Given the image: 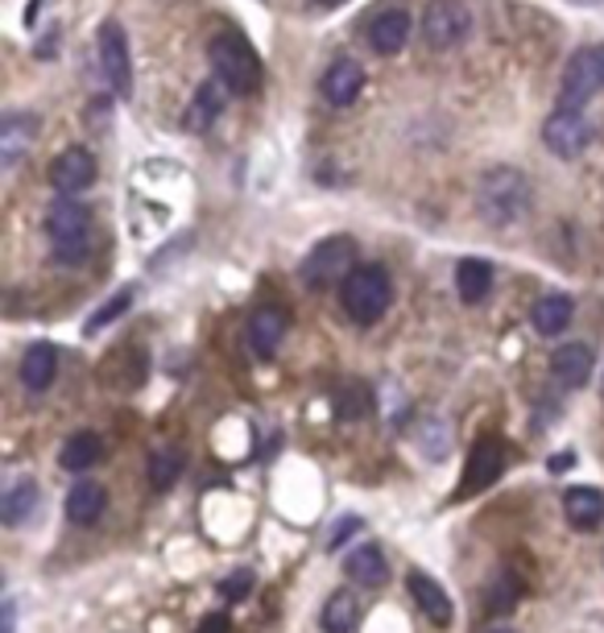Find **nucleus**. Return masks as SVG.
Masks as SVG:
<instances>
[{
    "label": "nucleus",
    "mask_w": 604,
    "mask_h": 633,
    "mask_svg": "<svg viewBox=\"0 0 604 633\" xmlns=\"http://www.w3.org/2000/svg\"><path fill=\"white\" fill-rule=\"evenodd\" d=\"M531 204H534V187L517 166H493L476 182V211H481V220L488 228H514V224H522Z\"/></svg>",
    "instance_id": "f257e3e1"
},
{
    "label": "nucleus",
    "mask_w": 604,
    "mask_h": 633,
    "mask_svg": "<svg viewBox=\"0 0 604 633\" xmlns=\"http://www.w3.org/2000/svg\"><path fill=\"white\" fill-rule=\"evenodd\" d=\"M46 240L50 253L62 266H79L91 249V211L83 204H75L71 195H62L46 211Z\"/></svg>",
    "instance_id": "f03ea898"
},
{
    "label": "nucleus",
    "mask_w": 604,
    "mask_h": 633,
    "mask_svg": "<svg viewBox=\"0 0 604 633\" xmlns=\"http://www.w3.org/2000/svg\"><path fill=\"white\" fill-rule=\"evenodd\" d=\"M207 59H211L216 79H220L232 96H253V91L261 88V59H257V50H253L240 33H220V38H211Z\"/></svg>",
    "instance_id": "7ed1b4c3"
},
{
    "label": "nucleus",
    "mask_w": 604,
    "mask_h": 633,
    "mask_svg": "<svg viewBox=\"0 0 604 633\" xmlns=\"http://www.w3.org/2000/svg\"><path fill=\"white\" fill-rule=\"evenodd\" d=\"M389 298H394V286H389V274L382 266H356L353 278L339 286L344 315L365 327L377 324L385 310H389Z\"/></svg>",
    "instance_id": "20e7f679"
},
{
    "label": "nucleus",
    "mask_w": 604,
    "mask_h": 633,
    "mask_svg": "<svg viewBox=\"0 0 604 633\" xmlns=\"http://www.w3.org/2000/svg\"><path fill=\"white\" fill-rule=\"evenodd\" d=\"M356 269V240L353 236H327L303 257L298 278L310 290H327V286H344Z\"/></svg>",
    "instance_id": "39448f33"
},
{
    "label": "nucleus",
    "mask_w": 604,
    "mask_h": 633,
    "mask_svg": "<svg viewBox=\"0 0 604 633\" xmlns=\"http://www.w3.org/2000/svg\"><path fill=\"white\" fill-rule=\"evenodd\" d=\"M604 88V46L575 50L560 79V108L563 112H584L588 100Z\"/></svg>",
    "instance_id": "423d86ee"
},
{
    "label": "nucleus",
    "mask_w": 604,
    "mask_h": 633,
    "mask_svg": "<svg viewBox=\"0 0 604 633\" xmlns=\"http://www.w3.org/2000/svg\"><path fill=\"white\" fill-rule=\"evenodd\" d=\"M472 33V9L464 0H430L423 13V42L427 50H456Z\"/></svg>",
    "instance_id": "0eeeda50"
},
{
    "label": "nucleus",
    "mask_w": 604,
    "mask_h": 633,
    "mask_svg": "<svg viewBox=\"0 0 604 633\" xmlns=\"http://www.w3.org/2000/svg\"><path fill=\"white\" fill-rule=\"evenodd\" d=\"M96 55H100V71L108 79V88L117 91L120 100H129L133 96V59H129V38L120 30V21H103L100 26Z\"/></svg>",
    "instance_id": "6e6552de"
},
{
    "label": "nucleus",
    "mask_w": 604,
    "mask_h": 633,
    "mask_svg": "<svg viewBox=\"0 0 604 633\" xmlns=\"http://www.w3.org/2000/svg\"><path fill=\"white\" fill-rule=\"evenodd\" d=\"M502 472H505V443L493 439V435L476 439V447L468 452V464H464V476H459V497L485 493L488 485H497Z\"/></svg>",
    "instance_id": "1a4fd4ad"
},
{
    "label": "nucleus",
    "mask_w": 604,
    "mask_h": 633,
    "mask_svg": "<svg viewBox=\"0 0 604 633\" xmlns=\"http://www.w3.org/2000/svg\"><path fill=\"white\" fill-rule=\"evenodd\" d=\"M543 141L551 154H560V158H580L584 149L592 146V120L584 112H563L555 108L543 125Z\"/></svg>",
    "instance_id": "9d476101"
},
{
    "label": "nucleus",
    "mask_w": 604,
    "mask_h": 633,
    "mask_svg": "<svg viewBox=\"0 0 604 633\" xmlns=\"http://www.w3.org/2000/svg\"><path fill=\"white\" fill-rule=\"evenodd\" d=\"M38 133H42L38 112H9V117L0 120V166H4V170L21 166V158L33 149Z\"/></svg>",
    "instance_id": "9b49d317"
},
{
    "label": "nucleus",
    "mask_w": 604,
    "mask_h": 633,
    "mask_svg": "<svg viewBox=\"0 0 604 633\" xmlns=\"http://www.w3.org/2000/svg\"><path fill=\"white\" fill-rule=\"evenodd\" d=\"M91 182H96V158H91V149L71 146V149H62L59 158L50 162V187H55L59 195L88 191Z\"/></svg>",
    "instance_id": "f8f14e48"
},
{
    "label": "nucleus",
    "mask_w": 604,
    "mask_h": 633,
    "mask_svg": "<svg viewBox=\"0 0 604 633\" xmlns=\"http://www.w3.org/2000/svg\"><path fill=\"white\" fill-rule=\"evenodd\" d=\"M319 91H324L327 103H336V108H348V103L365 91V67L356 59H336L331 67L324 71L319 79Z\"/></svg>",
    "instance_id": "ddd939ff"
},
{
    "label": "nucleus",
    "mask_w": 604,
    "mask_h": 633,
    "mask_svg": "<svg viewBox=\"0 0 604 633\" xmlns=\"http://www.w3.org/2000/svg\"><path fill=\"white\" fill-rule=\"evenodd\" d=\"M414 21L406 9H382V13L369 21V46L377 55H398L402 46L410 42Z\"/></svg>",
    "instance_id": "4468645a"
},
{
    "label": "nucleus",
    "mask_w": 604,
    "mask_h": 633,
    "mask_svg": "<svg viewBox=\"0 0 604 633\" xmlns=\"http://www.w3.org/2000/svg\"><path fill=\"white\" fill-rule=\"evenodd\" d=\"M290 332V319L281 307H261L249 319V348L253 356H274L281 348V339Z\"/></svg>",
    "instance_id": "2eb2a0df"
},
{
    "label": "nucleus",
    "mask_w": 604,
    "mask_h": 633,
    "mask_svg": "<svg viewBox=\"0 0 604 633\" xmlns=\"http://www.w3.org/2000/svg\"><path fill=\"white\" fill-rule=\"evenodd\" d=\"M228 96H232V91L224 88L220 79H207V83H199V91H195L191 103H187V117H182V125H187L191 133H204V129H211V120L224 112Z\"/></svg>",
    "instance_id": "dca6fc26"
},
{
    "label": "nucleus",
    "mask_w": 604,
    "mask_h": 633,
    "mask_svg": "<svg viewBox=\"0 0 604 633\" xmlns=\"http://www.w3.org/2000/svg\"><path fill=\"white\" fill-rule=\"evenodd\" d=\"M563 514L575 531H596L604 522V493L592 485H575L563 493Z\"/></svg>",
    "instance_id": "f3484780"
},
{
    "label": "nucleus",
    "mask_w": 604,
    "mask_h": 633,
    "mask_svg": "<svg viewBox=\"0 0 604 633\" xmlns=\"http://www.w3.org/2000/svg\"><path fill=\"white\" fill-rule=\"evenodd\" d=\"M38 501H42V493H38V481H30V476H21V481H13V485L4 488V497H0V517H4V526H26V522H33V514H38Z\"/></svg>",
    "instance_id": "a211bd4d"
},
{
    "label": "nucleus",
    "mask_w": 604,
    "mask_h": 633,
    "mask_svg": "<svg viewBox=\"0 0 604 633\" xmlns=\"http://www.w3.org/2000/svg\"><path fill=\"white\" fill-rule=\"evenodd\" d=\"M344 572H348V580L353 584H360V589H382L385 580H389V563H385L382 546H353V555L344 560Z\"/></svg>",
    "instance_id": "6ab92c4d"
},
{
    "label": "nucleus",
    "mask_w": 604,
    "mask_h": 633,
    "mask_svg": "<svg viewBox=\"0 0 604 633\" xmlns=\"http://www.w3.org/2000/svg\"><path fill=\"white\" fill-rule=\"evenodd\" d=\"M551 377L567 389L584 385L592 377V348L588 344H563L560 353L551 356Z\"/></svg>",
    "instance_id": "aec40b11"
},
{
    "label": "nucleus",
    "mask_w": 604,
    "mask_h": 633,
    "mask_svg": "<svg viewBox=\"0 0 604 633\" xmlns=\"http://www.w3.org/2000/svg\"><path fill=\"white\" fill-rule=\"evenodd\" d=\"M410 592L414 601H418V609L427 613L435 625H452V617H456V609H452V601H447V592L439 589V580H430L427 572H410Z\"/></svg>",
    "instance_id": "412c9836"
},
{
    "label": "nucleus",
    "mask_w": 604,
    "mask_h": 633,
    "mask_svg": "<svg viewBox=\"0 0 604 633\" xmlns=\"http://www.w3.org/2000/svg\"><path fill=\"white\" fill-rule=\"evenodd\" d=\"M103 510H108V493H103V485H96V481H79V485L67 493V517H71L75 526H96Z\"/></svg>",
    "instance_id": "4be33fe9"
},
{
    "label": "nucleus",
    "mask_w": 604,
    "mask_h": 633,
    "mask_svg": "<svg viewBox=\"0 0 604 633\" xmlns=\"http://www.w3.org/2000/svg\"><path fill=\"white\" fill-rule=\"evenodd\" d=\"M575 315V303L567 295H543L531 310V324L538 336H563Z\"/></svg>",
    "instance_id": "5701e85b"
},
{
    "label": "nucleus",
    "mask_w": 604,
    "mask_h": 633,
    "mask_svg": "<svg viewBox=\"0 0 604 633\" xmlns=\"http://www.w3.org/2000/svg\"><path fill=\"white\" fill-rule=\"evenodd\" d=\"M55 373H59V356H55V348H50V344H33L30 353L21 356V385H26L30 394H42V389H50Z\"/></svg>",
    "instance_id": "b1692460"
},
{
    "label": "nucleus",
    "mask_w": 604,
    "mask_h": 633,
    "mask_svg": "<svg viewBox=\"0 0 604 633\" xmlns=\"http://www.w3.org/2000/svg\"><path fill=\"white\" fill-rule=\"evenodd\" d=\"M456 290L464 303H481L493 290V266L485 257H464L456 266Z\"/></svg>",
    "instance_id": "393cba45"
},
{
    "label": "nucleus",
    "mask_w": 604,
    "mask_h": 633,
    "mask_svg": "<svg viewBox=\"0 0 604 633\" xmlns=\"http://www.w3.org/2000/svg\"><path fill=\"white\" fill-rule=\"evenodd\" d=\"M103 456V443L100 435H91V431H75L71 439L62 443V452H59V464L67 472H88L96 459Z\"/></svg>",
    "instance_id": "a878e982"
},
{
    "label": "nucleus",
    "mask_w": 604,
    "mask_h": 633,
    "mask_svg": "<svg viewBox=\"0 0 604 633\" xmlns=\"http://www.w3.org/2000/svg\"><path fill=\"white\" fill-rule=\"evenodd\" d=\"M360 621V604L353 592H331L324 604V633H353Z\"/></svg>",
    "instance_id": "bb28decb"
},
{
    "label": "nucleus",
    "mask_w": 604,
    "mask_h": 633,
    "mask_svg": "<svg viewBox=\"0 0 604 633\" xmlns=\"http://www.w3.org/2000/svg\"><path fill=\"white\" fill-rule=\"evenodd\" d=\"M146 476L154 488H170L178 476H182V452H178V447H158V452L149 456Z\"/></svg>",
    "instance_id": "cd10ccee"
},
{
    "label": "nucleus",
    "mask_w": 604,
    "mask_h": 633,
    "mask_svg": "<svg viewBox=\"0 0 604 633\" xmlns=\"http://www.w3.org/2000/svg\"><path fill=\"white\" fill-rule=\"evenodd\" d=\"M129 307H133V290H120V295H112V298H108V303H103V307L88 319V332H100V327H108L112 319H117V315H125Z\"/></svg>",
    "instance_id": "c85d7f7f"
},
{
    "label": "nucleus",
    "mask_w": 604,
    "mask_h": 633,
    "mask_svg": "<svg viewBox=\"0 0 604 633\" xmlns=\"http://www.w3.org/2000/svg\"><path fill=\"white\" fill-rule=\"evenodd\" d=\"M253 589V575L249 572H236V575H224L220 580V596L224 601H245Z\"/></svg>",
    "instance_id": "c756f323"
},
{
    "label": "nucleus",
    "mask_w": 604,
    "mask_h": 633,
    "mask_svg": "<svg viewBox=\"0 0 604 633\" xmlns=\"http://www.w3.org/2000/svg\"><path fill=\"white\" fill-rule=\"evenodd\" d=\"M356 531H360V517H353V514L339 517V531L331 534V538H327V546H339L344 538H348V534H356Z\"/></svg>",
    "instance_id": "7c9ffc66"
},
{
    "label": "nucleus",
    "mask_w": 604,
    "mask_h": 633,
    "mask_svg": "<svg viewBox=\"0 0 604 633\" xmlns=\"http://www.w3.org/2000/svg\"><path fill=\"white\" fill-rule=\"evenodd\" d=\"M199 633H228V621H224V617H207L204 630H199Z\"/></svg>",
    "instance_id": "2f4dec72"
},
{
    "label": "nucleus",
    "mask_w": 604,
    "mask_h": 633,
    "mask_svg": "<svg viewBox=\"0 0 604 633\" xmlns=\"http://www.w3.org/2000/svg\"><path fill=\"white\" fill-rule=\"evenodd\" d=\"M551 468L560 472V468H572V452H563V459H551Z\"/></svg>",
    "instance_id": "473e14b6"
},
{
    "label": "nucleus",
    "mask_w": 604,
    "mask_h": 633,
    "mask_svg": "<svg viewBox=\"0 0 604 633\" xmlns=\"http://www.w3.org/2000/svg\"><path fill=\"white\" fill-rule=\"evenodd\" d=\"M4 633H13V604H4Z\"/></svg>",
    "instance_id": "72a5a7b5"
},
{
    "label": "nucleus",
    "mask_w": 604,
    "mask_h": 633,
    "mask_svg": "<svg viewBox=\"0 0 604 633\" xmlns=\"http://www.w3.org/2000/svg\"><path fill=\"white\" fill-rule=\"evenodd\" d=\"M315 4H324V9H336V4H344V0H315Z\"/></svg>",
    "instance_id": "f704fd0d"
},
{
    "label": "nucleus",
    "mask_w": 604,
    "mask_h": 633,
    "mask_svg": "<svg viewBox=\"0 0 604 633\" xmlns=\"http://www.w3.org/2000/svg\"><path fill=\"white\" fill-rule=\"evenodd\" d=\"M572 4H604V0H572Z\"/></svg>",
    "instance_id": "c9c22d12"
},
{
    "label": "nucleus",
    "mask_w": 604,
    "mask_h": 633,
    "mask_svg": "<svg viewBox=\"0 0 604 633\" xmlns=\"http://www.w3.org/2000/svg\"><path fill=\"white\" fill-rule=\"evenodd\" d=\"M488 633H514V630H488Z\"/></svg>",
    "instance_id": "e433bc0d"
}]
</instances>
